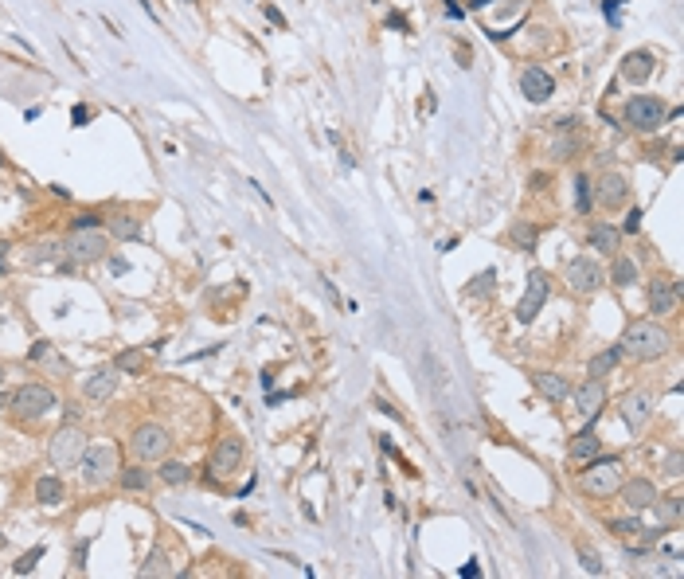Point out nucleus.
<instances>
[{
	"instance_id": "nucleus-1",
	"label": "nucleus",
	"mask_w": 684,
	"mask_h": 579,
	"mask_svg": "<svg viewBox=\"0 0 684 579\" xmlns=\"http://www.w3.org/2000/svg\"><path fill=\"white\" fill-rule=\"evenodd\" d=\"M669 345H673V337L657 321H633L626 329V337H622V352L633 356V361H657V356L669 352Z\"/></svg>"
},
{
	"instance_id": "nucleus-2",
	"label": "nucleus",
	"mask_w": 684,
	"mask_h": 579,
	"mask_svg": "<svg viewBox=\"0 0 684 579\" xmlns=\"http://www.w3.org/2000/svg\"><path fill=\"white\" fill-rule=\"evenodd\" d=\"M87 447H90L87 431L75 426V423H67V426H59L51 435V442H47V462H51L55 470H71V466H78V458H82Z\"/></svg>"
},
{
	"instance_id": "nucleus-3",
	"label": "nucleus",
	"mask_w": 684,
	"mask_h": 579,
	"mask_svg": "<svg viewBox=\"0 0 684 579\" xmlns=\"http://www.w3.org/2000/svg\"><path fill=\"white\" fill-rule=\"evenodd\" d=\"M51 407H55V392L47 388V383H24V388L12 392L8 411L16 419H24V423H35V419H44Z\"/></svg>"
},
{
	"instance_id": "nucleus-4",
	"label": "nucleus",
	"mask_w": 684,
	"mask_h": 579,
	"mask_svg": "<svg viewBox=\"0 0 684 579\" xmlns=\"http://www.w3.org/2000/svg\"><path fill=\"white\" fill-rule=\"evenodd\" d=\"M583 490L586 493H595V497H610V493H618L622 485V462L614 458V454H606V458H590L586 462V470H583Z\"/></svg>"
},
{
	"instance_id": "nucleus-5",
	"label": "nucleus",
	"mask_w": 684,
	"mask_h": 579,
	"mask_svg": "<svg viewBox=\"0 0 684 579\" xmlns=\"http://www.w3.org/2000/svg\"><path fill=\"white\" fill-rule=\"evenodd\" d=\"M168 447H173V438H168V431H164L161 423H141L137 431H133V438H130V450L141 462L168 458Z\"/></svg>"
},
{
	"instance_id": "nucleus-6",
	"label": "nucleus",
	"mask_w": 684,
	"mask_h": 579,
	"mask_svg": "<svg viewBox=\"0 0 684 579\" xmlns=\"http://www.w3.org/2000/svg\"><path fill=\"white\" fill-rule=\"evenodd\" d=\"M563 278H567V286H571V294L586 297V294H595L598 286L606 282V270L595 263V254H579V259L567 263Z\"/></svg>"
},
{
	"instance_id": "nucleus-7",
	"label": "nucleus",
	"mask_w": 684,
	"mask_h": 579,
	"mask_svg": "<svg viewBox=\"0 0 684 579\" xmlns=\"http://www.w3.org/2000/svg\"><path fill=\"white\" fill-rule=\"evenodd\" d=\"M665 102L661 98H653V94H633L630 102H626V121H630L633 130H645V133H653V130H661L665 121Z\"/></svg>"
},
{
	"instance_id": "nucleus-8",
	"label": "nucleus",
	"mask_w": 684,
	"mask_h": 579,
	"mask_svg": "<svg viewBox=\"0 0 684 579\" xmlns=\"http://www.w3.org/2000/svg\"><path fill=\"white\" fill-rule=\"evenodd\" d=\"M75 263H98V259H106L109 251V239L102 235V227H90V231H71V239L63 247Z\"/></svg>"
},
{
	"instance_id": "nucleus-9",
	"label": "nucleus",
	"mask_w": 684,
	"mask_h": 579,
	"mask_svg": "<svg viewBox=\"0 0 684 579\" xmlns=\"http://www.w3.org/2000/svg\"><path fill=\"white\" fill-rule=\"evenodd\" d=\"M78 466H82V481L87 485H106L114 478V470H118V454L109 447H87Z\"/></svg>"
},
{
	"instance_id": "nucleus-10",
	"label": "nucleus",
	"mask_w": 684,
	"mask_h": 579,
	"mask_svg": "<svg viewBox=\"0 0 684 579\" xmlns=\"http://www.w3.org/2000/svg\"><path fill=\"white\" fill-rule=\"evenodd\" d=\"M547 294H552V282H547V274H543V270H532V274H528V290H524L520 306H516V321H520V325H532L536 317H540V309L547 306Z\"/></svg>"
},
{
	"instance_id": "nucleus-11",
	"label": "nucleus",
	"mask_w": 684,
	"mask_h": 579,
	"mask_svg": "<svg viewBox=\"0 0 684 579\" xmlns=\"http://www.w3.org/2000/svg\"><path fill=\"white\" fill-rule=\"evenodd\" d=\"M243 466V438H219L216 450H211V462H207V470H211V481L216 478H227Z\"/></svg>"
},
{
	"instance_id": "nucleus-12",
	"label": "nucleus",
	"mask_w": 684,
	"mask_h": 579,
	"mask_svg": "<svg viewBox=\"0 0 684 579\" xmlns=\"http://www.w3.org/2000/svg\"><path fill=\"white\" fill-rule=\"evenodd\" d=\"M571 395H575L579 415H586V419H598V411L606 407V383L595 380V376H586V380L579 383V388H575Z\"/></svg>"
},
{
	"instance_id": "nucleus-13",
	"label": "nucleus",
	"mask_w": 684,
	"mask_h": 579,
	"mask_svg": "<svg viewBox=\"0 0 684 579\" xmlns=\"http://www.w3.org/2000/svg\"><path fill=\"white\" fill-rule=\"evenodd\" d=\"M118 392V368L109 364V368H94L82 380V395H87L90 404H106L109 395Z\"/></svg>"
},
{
	"instance_id": "nucleus-14",
	"label": "nucleus",
	"mask_w": 684,
	"mask_h": 579,
	"mask_svg": "<svg viewBox=\"0 0 684 579\" xmlns=\"http://www.w3.org/2000/svg\"><path fill=\"white\" fill-rule=\"evenodd\" d=\"M520 90L528 102H547L555 94V78L543 67H524L520 71Z\"/></svg>"
},
{
	"instance_id": "nucleus-15",
	"label": "nucleus",
	"mask_w": 684,
	"mask_h": 579,
	"mask_svg": "<svg viewBox=\"0 0 684 579\" xmlns=\"http://www.w3.org/2000/svg\"><path fill=\"white\" fill-rule=\"evenodd\" d=\"M618 493H622V501L630 505L633 513H645V509L657 505V485H653L649 478H630L626 485H618Z\"/></svg>"
},
{
	"instance_id": "nucleus-16",
	"label": "nucleus",
	"mask_w": 684,
	"mask_h": 579,
	"mask_svg": "<svg viewBox=\"0 0 684 579\" xmlns=\"http://www.w3.org/2000/svg\"><path fill=\"white\" fill-rule=\"evenodd\" d=\"M622 423L630 426V431H641V426L649 423V415H653V395L649 392H630L626 399H622Z\"/></svg>"
},
{
	"instance_id": "nucleus-17",
	"label": "nucleus",
	"mask_w": 684,
	"mask_h": 579,
	"mask_svg": "<svg viewBox=\"0 0 684 579\" xmlns=\"http://www.w3.org/2000/svg\"><path fill=\"white\" fill-rule=\"evenodd\" d=\"M626 200H630V180L622 173H606L598 180V204L602 208L618 211V208H626Z\"/></svg>"
},
{
	"instance_id": "nucleus-18",
	"label": "nucleus",
	"mask_w": 684,
	"mask_h": 579,
	"mask_svg": "<svg viewBox=\"0 0 684 579\" xmlns=\"http://www.w3.org/2000/svg\"><path fill=\"white\" fill-rule=\"evenodd\" d=\"M653 71H657V55L645 51V47H638V51H630L622 59V78L633 83V87H638V83H649Z\"/></svg>"
},
{
	"instance_id": "nucleus-19",
	"label": "nucleus",
	"mask_w": 684,
	"mask_h": 579,
	"mask_svg": "<svg viewBox=\"0 0 684 579\" xmlns=\"http://www.w3.org/2000/svg\"><path fill=\"white\" fill-rule=\"evenodd\" d=\"M676 297H681V282H676V278H657V282L649 286V309H653L657 317L673 313V309H676Z\"/></svg>"
},
{
	"instance_id": "nucleus-20",
	"label": "nucleus",
	"mask_w": 684,
	"mask_h": 579,
	"mask_svg": "<svg viewBox=\"0 0 684 579\" xmlns=\"http://www.w3.org/2000/svg\"><path fill=\"white\" fill-rule=\"evenodd\" d=\"M532 388L543 395V399H552V404H563L567 395H571V383H567L559 372H532Z\"/></svg>"
},
{
	"instance_id": "nucleus-21",
	"label": "nucleus",
	"mask_w": 684,
	"mask_h": 579,
	"mask_svg": "<svg viewBox=\"0 0 684 579\" xmlns=\"http://www.w3.org/2000/svg\"><path fill=\"white\" fill-rule=\"evenodd\" d=\"M598 450H602V438L595 435V423H590V426H583V431H579V435L571 438V447H567V458L583 466V462L595 458Z\"/></svg>"
},
{
	"instance_id": "nucleus-22",
	"label": "nucleus",
	"mask_w": 684,
	"mask_h": 579,
	"mask_svg": "<svg viewBox=\"0 0 684 579\" xmlns=\"http://www.w3.org/2000/svg\"><path fill=\"white\" fill-rule=\"evenodd\" d=\"M586 243H590V251H598V254H618L622 231L610 227V223H595V227L586 231Z\"/></svg>"
},
{
	"instance_id": "nucleus-23",
	"label": "nucleus",
	"mask_w": 684,
	"mask_h": 579,
	"mask_svg": "<svg viewBox=\"0 0 684 579\" xmlns=\"http://www.w3.org/2000/svg\"><path fill=\"white\" fill-rule=\"evenodd\" d=\"M35 501H40V505H63V501H67V485H63V478H55V474H44V478H35Z\"/></svg>"
},
{
	"instance_id": "nucleus-24",
	"label": "nucleus",
	"mask_w": 684,
	"mask_h": 579,
	"mask_svg": "<svg viewBox=\"0 0 684 579\" xmlns=\"http://www.w3.org/2000/svg\"><path fill=\"white\" fill-rule=\"evenodd\" d=\"M622 356H626V352H622V345H610L606 352H598L595 361L586 364V376H595V380H606L610 372L622 364Z\"/></svg>"
},
{
	"instance_id": "nucleus-25",
	"label": "nucleus",
	"mask_w": 684,
	"mask_h": 579,
	"mask_svg": "<svg viewBox=\"0 0 684 579\" xmlns=\"http://www.w3.org/2000/svg\"><path fill=\"white\" fill-rule=\"evenodd\" d=\"M638 278H641V270H638V263H633L630 254H614V263H610V282L614 286H638Z\"/></svg>"
},
{
	"instance_id": "nucleus-26",
	"label": "nucleus",
	"mask_w": 684,
	"mask_h": 579,
	"mask_svg": "<svg viewBox=\"0 0 684 579\" xmlns=\"http://www.w3.org/2000/svg\"><path fill=\"white\" fill-rule=\"evenodd\" d=\"M118 485H121V490L141 493V490H149V485H152V474L145 470V466H125V470L118 466Z\"/></svg>"
},
{
	"instance_id": "nucleus-27",
	"label": "nucleus",
	"mask_w": 684,
	"mask_h": 579,
	"mask_svg": "<svg viewBox=\"0 0 684 579\" xmlns=\"http://www.w3.org/2000/svg\"><path fill=\"white\" fill-rule=\"evenodd\" d=\"M157 478H161L164 485H188V481H192V470H188L184 462H176V458H161Z\"/></svg>"
},
{
	"instance_id": "nucleus-28",
	"label": "nucleus",
	"mask_w": 684,
	"mask_h": 579,
	"mask_svg": "<svg viewBox=\"0 0 684 579\" xmlns=\"http://www.w3.org/2000/svg\"><path fill=\"white\" fill-rule=\"evenodd\" d=\"M114 368L125 372V376H141V372H145V352H141V349H125V352H118Z\"/></svg>"
},
{
	"instance_id": "nucleus-29",
	"label": "nucleus",
	"mask_w": 684,
	"mask_h": 579,
	"mask_svg": "<svg viewBox=\"0 0 684 579\" xmlns=\"http://www.w3.org/2000/svg\"><path fill=\"white\" fill-rule=\"evenodd\" d=\"M109 231H114V239H141V223L133 216H114L109 219Z\"/></svg>"
},
{
	"instance_id": "nucleus-30",
	"label": "nucleus",
	"mask_w": 684,
	"mask_h": 579,
	"mask_svg": "<svg viewBox=\"0 0 684 579\" xmlns=\"http://www.w3.org/2000/svg\"><path fill=\"white\" fill-rule=\"evenodd\" d=\"M509 235H512V243H516L520 251H532V247H536V239H540V231H536L532 223H524V219H520V223H512V231H509Z\"/></svg>"
},
{
	"instance_id": "nucleus-31",
	"label": "nucleus",
	"mask_w": 684,
	"mask_h": 579,
	"mask_svg": "<svg viewBox=\"0 0 684 579\" xmlns=\"http://www.w3.org/2000/svg\"><path fill=\"white\" fill-rule=\"evenodd\" d=\"M44 556H47V548H44V544H35L32 552H24V556L12 564V571H16V576H32V571L40 568V560H44Z\"/></svg>"
},
{
	"instance_id": "nucleus-32",
	"label": "nucleus",
	"mask_w": 684,
	"mask_h": 579,
	"mask_svg": "<svg viewBox=\"0 0 684 579\" xmlns=\"http://www.w3.org/2000/svg\"><path fill=\"white\" fill-rule=\"evenodd\" d=\"M141 576L149 579V576H173V568H168V556H164L161 548H152L149 552V560L141 564Z\"/></svg>"
},
{
	"instance_id": "nucleus-33",
	"label": "nucleus",
	"mask_w": 684,
	"mask_h": 579,
	"mask_svg": "<svg viewBox=\"0 0 684 579\" xmlns=\"http://www.w3.org/2000/svg\"><path fill=\"white\" fill-rule=\"evenodd\" d=\"M493 278H497L493 270H481L477 278H473V282L466 286V297H481V294H489V290H493Z\"/></svg>"
},
{
	"instance_id": "nucleus-34",
	"label": "nucleus",
	"mask_w": 684,
	"mask_h": 579,
	"mask_svg": "<svg viewBox=\"0 0 684 579\" xmlns=\"http://www.w3.org/2000/svg\"><path fill=\"white\" fill-rule=\"evenodd\" d=\"M579 564H583V571H590V576H602V556L590 552L586 544H579Z\"/></svg>"
},
{
	"instance_id": "nucleus-35",
	"label": "nucleus",
	"mask_w": 684,
	"mask_h": 579,
	"mask_svg": "<svg viewBox=\"0 0 684 579\" xmlns=\"http://www.w3.org/2000/svg\"><path fill=\"white\" fill-rule=\"evenodd\" d=\"M610 533L622 536V540H630V536L641 533V521H638V517H630V521H610Z\"/></svg>"
},
{
	"instance_id": "nucleus-36",
	"label": "nucleus",
	"mask_w": 684,
	"mask_h": 579,
	"mask_svg": "<svg viewBox=\"0 0 684 579\" xmlns=\"http://www.w3.org/2000/svg\"><path fill=\"white\" fill-rule=\"evenodd\" d=\"M90 227H102V216H98V211H78V216L71 219V231H90Z\"/></svg>"
},
{
	"instance_id": "nucleus-37",
	"label": "nucleus",
	"mask_w": 684,
	"mask_h": 579,
	"mask_svg": "<svg viewBox=\"0 0 684 579\" xmlns=\"http://www.w3.org/2000/svg\"><path fill=\"white\" fill-rule=\"evenodd\" d=\"M575 196H579V211H590V180L575 176Z\"/></svg>"
},
{
	"instance_id": "nucleus-38",
	"label": "nucleus",
	"mask_w": 684,
	"mask_h": 579,
	"mask_svg": "<svg viewBox=\"0 0 684 579\" xmlns=\"http://www.w3.org/2000/svg\"><path fill=\"white\" fill-rule=\"evenodd\" d=\"M665 474H669V478H681V474H684V454H681V450H673V454H669Z\"/></svg>"
},
{
	"instance_id": "nucleus-39",
	"label": "nucleus",
	"mask_w": 684,
	"mask_h": 579,
	"mask_svg": "<svg viewBox=\"0 0 684 579\" xmlns=\"http://www.w3.org/2000/svg\"><path fill=\"white\" fill-rule=\"evenodd\" d=\"M262 16H266V20L274 24V28H282V32H286V28H290V24H286V16H282V12H278V8H274V4H262Z\"/></svg>"
},
{
	"instance_id": "nucleus-40",
	"label": "nucleus",
	"mask_w": 684,
	"mask_h": 579,
	"mask_svg": "<svg viewBox=\"0 0 684 579\" xmlns=\"http://www.w3.org/2000/svg\"><path fill=\"white\" fill-rule=\"evenodd\" d=\"M71 121H75V130H82V126L90 121V106H87V102H78V106L71 110Z\"/></svg>"
},
{
	"instance_id": "nucleus-41",
	"label": "nucleus",
	"mask_w": 684,
	"mask_h": 579,
	"mask_svg": "<svg viewBox=\"0 0 684 579\" xmlns=\"http://www.w3.org/2000/svg\"><path fill=\"white\" fill-rule=\"evenodd\" d=\"M676 517H681V497H669L661 509V521H676Z\"/></svg>"
},
{
	"instance_id": "nucleus-42",
	"label": "nucleus",
	"mask_w": 684,
	"mask_h": 579,
	"mask_svg": "<svg viewBox=\"0 0 684 579\" xmlns=\"http://www.w3.org/2000/svg\"><path fill=\"white\" fill-rule=\"evenodd\" d=\"M638 227H641V208H630V216H626V223H622V231H626V235H633Z\"/></svg>"
},
{
	"instance_id": "nucleus-43",
	"label": "nucleus",
	"mask_w": 684,
	"mask_h": 579,
	"mask_svg": "<svg viewBox=\"0 0 684 579\" xmlns=\"http://www.w3.org/2000/svg\"><path fill=\"white\" fill-rule=\"evenodd\" d=\"M47 352H51V345H47V340H35L32 352H28V361H47Z\"/></svg>"
},
{
	"instance_id": "nucleus-44",
	"label": "nucleus",
	"mask_w": 684,
	"mask_h": 579,
	"mask_svg": "<svg viewBox=\"0 0 684 579\" xmlns=\"http://www.w3.org/2000/svg\"><path fill=\"white\" fill-rule=\"evenodd\" d=\"M457 576H466V579H477V576H481L477 560H469V564H462V568H457Z\"/></svg>"
},
{
	"instance_id": "nucleus-45",
	"label": "nucleus",
	"mask_w": 684,
	"mask_h": 579,
	"mask_svg": "<svg viewBox=\"0 0 684 579\" xmlns=\"http://www.w3.org/2000/svg\"><path fill=\"white\" fill-rule=\"evenodd\" d=\"M376 411H383L387 419H399V423H403V415H399V411H395V407L387 404V399H376Z\"/></svg>"
},
{
	"instance_id": "nucleus-46",
	"label": "nucleus",
	"mask_w": 684,
	"mask_h": 579,
	"mask_svg": "<svg viewBox=\"0 0 684 579\" xmlns=\"http://www.w3.org/2000/svg\"><path fill=\"white\" fill-rule=\"evenodd\" d=\"M383 24H387V28H411V24H407V16H403V12H391V16H387V20H383Z\"/></svg>"
},
{
	"instance_id": "nucleus-47",
	"label": "nucleus",
	"mask_w": 684,
	"mask_h": 579,
	"mask_svg": "<svg viewBox=\"0 0 684 579\" xmlns=\"http://www.w3.org/2000/svg\"><path fill=\"white\" fill-rule=\"evenodd\" d=\"M626 4V0H602V8H606V16L610 20H618V8Z\"/></svg>"
},
{
	"instance_id": "nucleus-48",
	"label": "nucleus",
	"mask_w": 684,
	"mask_h": 579,
	"mask_svg": "<svg viewBox=\"0 0 684 579\" xmlns=\"http://www.w3.org/2000/svg\"><path fill=\"white\" fill-rule=\"evenodd\" d=\"M446 16H450V20H462V4H454V0H446Z\"/></svg>"
},
{
	"instance_id": "nucleus-49",
	"label": "nucleus",
	"mask_w": 684,
	"mask_h": 579,
	"mask_svg": "<svg viewBox=\"0 0 684 579\" xmlns=\"http://www.w3.org/2000/svg\"><path fill=\"white\" fill-rule=\"evenodd\" d=\"M8 251H12L8 239H0V270H4V263H8Z\"/></svg>"
},
{
	"instance_id": "nucleus-50",
	"label": "nucleus",
	"mask_w": 684,
	"mask_h": 579,
	"mask_svg": "<svg viewBox=\"0 0 684 579\" xmlns=\"http://www.w3.org/2000/svg\"><path fill=\"white\" fill-rule=\"evenodd\" d=\"M82 560H87V540H82V544L75 548V564H78V568H82Z\"/></svg>"
},
{
	"instance_id": "nucleus-51",
	"label": "nucleus",
	"mask_w": 684,
	"mask_h": 579,
	"mask_svg": "<svg viewBox=\"0 0 684 579\" xmlns=\"http://www.w3.org/2000/svg\"><path fill=\"white\" fill-rule=\"evenodd\" d=\"M51 196H59V200H71V192H67L63 184H51Z\"/></svg>"
},
{
	"instance_id": "nucleus-52",
	"label": "nucleus",
	"mask_w": 684,
	"mask_h": 579,
	"mask_svg": "<svg viewBox=\"0 0 684 579\" xmlns=\"http://www.w3.org/2000/svg\"><path fill=\"white\" fill-rule=\"evenodd\" d=\"M8 404H12V395L4 392V388H0V411H8Z\"/></svg>"
},
{
	"instance_id": "nucleus-53",
	"label": "nucleus",
	"mask_w": 684,
	"mask_h": 579,
	"mask_svg": "<svg viewBox=\"0 0 684 579\" xmlns=\"http://www.w3.org/2000/svg\"><path fill=\"white\" fill-rule=\"evenodd\" d=\"M489 4H493V0H469V8H473V12H477V8H489Z\"/></svg>"
},
{
	"instance_id": "nucleus-54",
	"label": "nucleus",
	"mask_w": 684,
	"mask_h": 579,
	"mask_svg": "<svg viewBox=\"0 0 684 579\" xmlns=\"http://www.w3.org/2000/svg\"><path fill=\"white\" fill-rule=\"evenodd\" d=\"M0 388H4V364H0Z\"/></svg>"
},
{
	"instance_id": "nucleus-55",
	"label": "nucleus",
	"mask_w": 684,
	"mask_h": 579,
	"mask_svg": "<svg viewBox=\"0 0 684 579\" xmlns=\"http://www.w3.org/2000/svg\"><path fill=\"white\" fill-rule=\"evenodd\" d=\"M4 544H8V540H4V536H0V548H4Z\"/></svg>"
},
{
	"instance_id": "nucleus-56",
	"label": "nucleus",
	"mask_w": 684,
	"mask_h": 579,
	"mask_svg": "<svg viewBox=\"0 0 684 579\" xmlns=\"http://www.w3.org/2000/svg\"><path fill=\"white\" fill-rule=\"evenodd\" d=\"M188 4H195V0H188Z\"/></svg>"
}]
</instances>
